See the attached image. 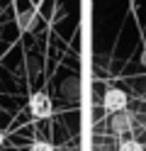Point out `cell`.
<instances>
[{
    "label": "cell",
    "mask_w": 146,
    "mask_h": 151,
    "mask_svg": "<svg viewBox=\"0 0 146 151\" xmlns=\"http://www.w3.org/2000/svg\"><path fill=\"white\" fill-rule=\"evenodd\" d=\"M3 139H5V137H3V132H0V144H3Z\"/></svg>",
    "instance_id": "obj_7"
},
{
    "label": "cell",
    "mask_w": 146,
    "mask_h": 151,
    "mask_svg": "<svg viewBox=\"0 0 146 151\" xmlns=\"http://www.w3.org/2000/svg\"><path fill=\"white\" fill-rule=\"evenodd\" d=\"M119 151H144V146L139 144V141L132 139V141H124V144L119 146Z\"/></svg>",
    "instance_id": "obj_4"
},
{
    "label": "cell",
    "mask_w": 146,
    "mask_h": 151,
    "mask_svg": "<svg viewBox=\"0 0 146 151\" xmlns=\"http://www.w3.org/2000/svg\"><path fill=\"white\" fill-rule=\"evenodd\" d=\"M102 105L107 112H122L127 107V93L119 90V88H110L105 93V100H102Z\"/></svg>",
    "instance_id": "obj_1"
},
{
    "label": "cell",
    "mask_w": 146,
    "mask_h": 151,
    "mask_svg": "<svg viewBox=\"0 0 146 151\" xmlns=\"http://www.w3.org/2000/svg\"><path fill=\"white\" fill-rule=\"evenodd\" d=\"M141 61H144V66H146V49H144V54H141Z\"/></svg>",
    "instance_id": "obj_6"
},
{
    "label": "cell",
    "mask_w": 146,
    "mask_h": 151,
    "mask_svg": "<svg viewBox=\"0 0 146 151\" xmlns=\"http://www.w3.org/2000/svg\"><path fill=\"white\" fill-rule=\"evenodd\" d=\"M29 107H32V115L39 117V119L51 117V100H49V95H44V93H34L32 100H29Z\"/></svg>",
    "instance_id": "obj_2"
},
{
    "label": "cell",
    "mask_w": 146,
    "mask_h": 151,
    "mask_svg": "<svg viewBox=\"0 0 146 151\" xmlns=\"http://www.w3.org/2000/svg\"><path fill=\"white\" fill-rule=\"evenodd\" d=\"M110 127L114 134H124L127 129H132V115H112Z\"/></svg>",
    "instance_id": "obj_3"
},
{
    "label": "cell",
    "mask_w": 146,
    "mask_h": 151,
    "mask_svg": "<svg viewBox=\"0 0 146 151\" xmlns=\"http://www.w3.org/2000/svg\"><path fill=\"white\" fill-rule=\"evenodd\" d=\"M32 151H54V146L46 144V141H37V144L32 146Z\"/></svg>",
    "instance_id": "obj_5"
}]
</instances>
